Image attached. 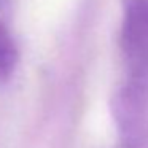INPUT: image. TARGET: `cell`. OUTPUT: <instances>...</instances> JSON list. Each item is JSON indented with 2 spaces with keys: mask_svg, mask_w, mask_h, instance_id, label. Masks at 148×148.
Returning a JSON list of instances; mask_svg holds the SVG:
<instances>
[{
  "mask_svg": "<svg viewBox=\"0 0 148 148\" xmlns=\"http://www.w3.org/2000/svg\"><path fill=\"white\" fill-rule=\"evenodd\" d=\"M113 118L126 148H148V75L129 77L113 100Z\"/></svg>",
  "mask_w": 148,
  "mask_h": 148,
  "instance_id": "1",
  "label": "cell"
},
{
  "mask_svg": "<svg viewBox=\"0 0 148 148\" xmlns=\"http://www.w3.org/2000/svg\"><path fill=\"white\" fill-rule=\"evenodd\" d=\"M119 49L129 77L148 75V0H124Z\"/></svg>",
  "mask_w": 148,
  "mask_h": 148,
  "instance_id": "2",
  "label": "cell"
},
{
  "mask_svg": "<svg viewBox=\"0 0 148 148\" xmlns=\"http://www.w3.org/2000/svg\"><path fill=\"white\" fill-rule=\"evenodd\" d=\"M18 48L8 29L0 23V83L13 75L18 65Z\"/></svg>",
  "mask_w": 148,
  "mask_h": 148,
  "instance_id": "3",
  "label": "cell"
}]
</instances>
